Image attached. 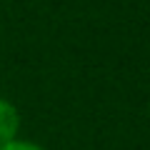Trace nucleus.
I'll use <instances>...</instances> for the list:
<instances>
[{
  "mask_svg": "<svg viewBox=\"0 0 150 150\" xmlns=\"http://www.w3.org/2000/svg\"><path fill=\"white\" fill-rule=\"evenodd\" d=\"M0 150H48L45 145L35 143V140H28V138H15L13 143L0 145Z\"/></svg>",
  "mask_w": 150,
  "mask_h": 150,
  "instance_id": "2",
  "label": "nucleus"
},
{
  "mask_svg": "<svg viewBox=\"0 0 150 150\" xmlns=\"http://www.w3.org/2000/svg\"><path fill=\"white\" fill-rule=\"evenodd\" d=\"M20 128H23V118H20L18 105L0 95V145L20 138Z\"/></svg>",
  "mask_w": 150,
  "mask_h": 150,
  "instance_id": "1",
  "label": "nucleus"
}]
</instances>
